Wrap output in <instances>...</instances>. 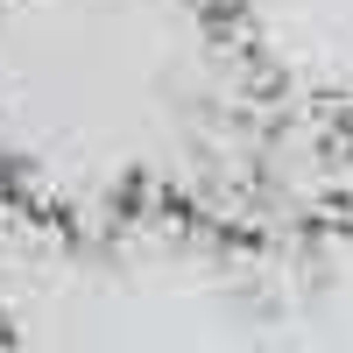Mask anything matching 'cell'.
Segmentation results:
<instances>
[{
    "label": "cell",
    "instance_id": "cell-1",
    "mask_svg": "<svg viewBox=\"0 0 353 353\" xmlns=\"http://www.w3.org/2000/svg\"><path fill=\"white\" fill-rule=\"evenodd\" d=\"M283 113L248 0H0V205L50 241L212 233L269 254Z\"/></svg>",
    "mask_w": 353,
    "mask_h": 353
},
{
    "label": "cell",
    "instance_id": "cell-2",
    "mask_svg": "<svg viewBox=\"0 0 353 353\" xmlns=\"http://www.w3.org/2000/svg\"><path fill=\"white\" fill-rule=\"evenodd\" d=\"M332 226L353 233V106H346V141H339V191H332Z\"/></svg>",
    "mask_w": 353,
    "mask_h": 353
}]
</instances>
